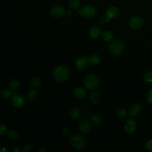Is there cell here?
<instances>
[{
    "label": "cell",
    "mask_w": 152,
    "mask_h": 152,
    "mask_svg": "<svg viewBox=\"0 0 152 152\" xmlns=\"http://www.w3.org/2000/svg\"><path fill=\"white\" fill-rule=\"evenodd\" d=\"M68 5L73 10H77L80 8V2L79 0H69Z\"/></svg>",
    "instance_id": "27"
},
{
    "label": "cell",
    "mask_w": 152,
    "mask_h": 152,
    "mask_svg": "<svg viewBox=\"0 0 152 152\" xmlns=\"http://www.w3.org/2000/svg\"><path fill=\"white\" fill-rule=\"evenodd\" d=\"M69 115L73 120H79L82 116L81 110L77 107H72L69 111Z\"/></svg>",
    "instance_id": "16"
},
{
    "label": "cell",
    "mask_w": 152,
    "mask_h": 152,
    "mask_svg": "<svg viewBox=\"0 0 152 152\" xmlns=\"http://www.w3.org/2000/svg\"><path fill=\"white\" fill-rule=\"evenodd\" d=\"M34 148V146L32 143L28 142L26 144L23 148L21 149V151L22 152H30Z\"/></svg>",
    "instance_id": "29"
},
{
    "label": "cell",
    "mask_w": 152,
    "mask_h": 152,
    "mask_svg": "<svg viewBox=\"0 0 152 152\" xmlns=\"http://www.w3.org/2000/svg\"><path fill=\"white\" fill-rule=\"evenodd\" d=\"M121 11L119 8L116 6L109 7L106 11V21H109L112 18H115L119 16Z\"/></svg>",
    "instance_id": "8"
},
{
    "label": "cell",
    "mask_w": 152,
    "mask_h": 152,
    "mask_svg": "<svg viewBox=\"0 0 152 152\" xmlns=\"http://www.w3.org/2000/svg\"><path fill=\"white\" fill-rule=\"evenodd\" d=\"M116 116L120 119H124L126 118L128 113L125 109L121 107L116 110Z\"/></svg>",
    "instance_id": "24"
},
{
    "label": "cell",
    "mask_w": 152,
    "mask_h": 152,
    "mask_svg": "<svg viewBox=\"0 0 152 152\" xmlns=\"http://www.w3.org/2000/svg\"><path fill=\"white\" fill-rule=\"evenodd\" d=\"M124 128L125 131L127 134H133L136 131L137 124L133 119L128 118L125 121Z\"/></svg>",
    "instance_id": "12"
},
{
    "label": "cell",
    "mask_w": 152,
    "mask_h": 152,
    "mask_svg": "<svg viewBox=\"0 0 152 152\" xmlns=\"http://www.w3.org/2000/svg\"><path fill=\"white\" fill-rule=\"evenodd\" d=\"M142 111V106L140 103H134L132 104L128 109V114L132 117L139 116Z\"/></svg>",
    "instance_id": "9"
},
{
    "label": "cell",
    "mask_w": 152,
    "mask_h": 152,
    "mask_svg": "<svg viewBox=\"0 0 152 152\" xmlns=\"http://www.w3.org/2000/svg\"><path fill=\"white\" fill-rule=\"evenodd\" d=\"M69 143L77 150H81L85 148L87 145V141L85 137L78 134L71 136L69 138Z\"/></svg>",
    "instance_id": "2"
},
{
    "label": "cell",
    "mask_w": 152,
    "mask_h": 152,
    "mask_svg": "<svg viewBox=\"0 0 152 152\" xmlns=\"http://www.w3.org/2000/svg\"><path fill=\"white\" fill-rule=\"evenodd\" d=\"M8 131V126L2 123H0V136L5 135Z\"/></svg>",
    "instance_id": "30"
},
{
    "label": "cell",
    "mask_w": 152,
    "mask_h": 152,
    "mask_svg": "<svg viewBox=\"0 0 152 152\" xmlns=\"http://www.w3.org/2000/svg\"><path fill=\"white\" fill-rule=\"evenodd\" d=\"M78 128L81 133L87 134L91 131L92 126L90 121L87 119H82L78 124Z\"/></svg>",
    "instance_id": "11"
},
{
    "label": "cell",
    "mask_w": 152,
    "mask_h": 152,
    "mask_svg": "<svg viewBox=\"0 0 152 152\" xmlns=\"http://www.w3.org/2000/svg\"><path fill=\"white\" fill-rule=\"evenodd\" d=\"M69 70L65 65L57 66L53 72V78L58 83H62L66 81L69 77Z\"/></svg>",
    "instance_id": "1"
},
{
    "label": "cell",
    "mask_w": 152,
    "mask_h": 152,
    "mask_svg": "<svg viewBox=\"0 0 152 152\" xmlns=\"http://www.w3.org/2000/svg\"><path fill=\"white\" fill-rule=\"evenodd\" d=\"M130 28L134 30H138L142 28L144 21L140 15L132 16L128 22Z\"/></svg>",
    "instance_id": "7"
},
{
    "label": "cell",
    "mask_w": 152,
    "mask_h": 152,
    "mask_svg": "<svg viewBox=\"0 0 152 152\" xmlns=\"http://www.w3.org/2000/svg\"><path fill=\"white\" fill-rule=\"evenodd\" d=\"M7 136L9 138V139L11 140H15L18 139V138L19 137V134L18 131H17L16 130L11 129L8 131Z\"/></svg>",
    "instance_id": "26"
},
{
    "label": "cell",
    "mask_w": 152,
    "mask_h": 152,
    "mask_svg": "<svg viewBox=\"0 0 152 152\" xmlns=\"http://www.w3.org/2000/svg\"><path fill=\"white\" fill-rule=\"evenodd\" d=\"M42 80L41 78L38 76L34 77L31 79L30 86L33 88H36L37 87H39L42 85Z\"/></svg>",
    "instance_id": "21"
},
{
    "label": "cell",
    "mask_w": 152,
    "mask_h": 152,
    "mask_svg": "<svg viewBox=\"0 0 152 152\" xmlns=\"http://www.w3.org/2000/svg\"><path fill=\"white\" fill-rule=\"evenodd\" d=\"M147 100L150 104L152 105V88L150 89L147 94Z\"/></svg>",
    "instance_id": "32"
},
{
    "label": "cell",
    "mask_w": 152,
    "mask_h": 152,
    "mask_svg": "<svg viewBox=\"0 0 152 152\" xmlns=\"http://www.w3.org/2000/svg\"><path fill=\"white\" fill-rule=\"evenodd\" d=\"M88 64V59L86 56H80L75 61V67L78 71H81L85 69Z\"/></svg>",
    "instance_id": "10"
},
{
    "label": "cell",
    "mask_w": 152,
    "mask_h": 152,
    "mask_svg": "<svg viewBox=\"0 0 152 152\" xmlns=\"http://www.w3.org/2000/svg\"><path fill=\"white\" fill-rule=\"evenodd\" d=\"M70 130L68 128H63L62 129V134L66 137H68L70 135Z\"/></svg>",
    "instance_id": "33"
},
{
    "label": "cell",
    "mask_w": 152,
    "mask_h": 152,
    "mask_svg": "<svg viewBox=\"0 0 152 152\" xmlns=\"http://www.w3.org/2000/svg\"><path fill=\"white\" fill-rule=\"evenodd\" d=\"M145 148L148 151L152 152V140H148L145 144Z\"/></svg>",
    "instance_id": "31"
},
{
    "label": "cell",
    "mask_w": 152,
    "mask_h": 152,
    "mask_svg": "<svg viewBox=\"0 0 152 152\" xmlns=\"http://www.w3.org/2000/svg\"><path fill=\"white\" fill-rule=\"evenodd\" d=\"M125 50V45L119 40H114L109 45V50L112 55L118 56L121 55Z\"/></svg>",
    "instance_id": "3"
},
{
    "label": "cell",
    "mask_w": 152,
    "mask_h": 152,
    "mask_svg": "<svg viewBox=\"0 0 152 152\" xmlns=\"http://www.w3.org/2000/svg\"><path fill=\"white\" fill-rule=\"evenodd\" d=\"M88 63L92 65H97L101 61V58L97 54H92L88 58Z\"/></svg>",
    "instance_id": "20"
},
{
    "label": "cell",
    "mask_w": 152,
    "mask_h": 152,
    "mask_svg": "<svg viewBox=\"0 0 152 152\" xmlns=\"http://www.w3.org/2000/svg\"><path fill=\"white\" fill-rule=\"evenodd\" d=\"M8 151L7 147L5 146H0V152H7Z\"/></svg>",
    "instance_id": "35"
},
{
    "label": "cell",
    "mask_w": 152,
    "mask_h": 152,
    "mask_svg": "<svg viewBox=\"0 0 152 152\" xmlns=\"http://www.w3.org/2000/svg\"><path fill=\"white\" fill-rule=\"evenodd\" d=\"M8 88L12 91H15L18 90L20 87V83L16 78H12L8 82Z\"/></svg>",
    "instance_id": "18"
},
{
    "label": "cell",
    "mask_w": 152,
    "mask_h": 152,
    "mask_svg": "<svg viewBox=\"0 0 152 152\" xmlns=\"http://www.w3.org/2000/svg\"><path fill=\"white\" fill-rule=\"evenodd\" d=\"M37 152H46L47 151L46 148L45 147H40L37 149Z\"/></svg>",
    "instance_id": "34"
},
{
    "label": "cell",
    "mask_w": 152,
    "mask_h": 152,
    "mask_svg": "<svg viewBox=\"0 0 152 152\" xmlns=\"http://www.w3.org/2000/svg\"><path fill=\"white\" fill-rule=\"evenodd\" d=\"M143 83L146 85H150L152 84V71H148L146 72L142 78Z\"/></svg>",
    "instance_id": "23"
},
{
    "label": "cell",
    "mask_w": 152,
    "mask_h": 152,
    "mask_svg": "<svg viewBox=\"0 0 152 152\" xmlns=\"http://www.w3.org/2000/svg\"><path fill=\"white\" fill-rule=\"evenodd\" d=\"M97 10L92 5H85L79 10V14L83 17L90 18L96 15Z\"/></svg>",
    "instance_id": "5"
},
{
    "label": "cell",
    "mask_w": 152,
    "mask_h": 152,
    "mask_svg": "<svg viewBox=\"0 0 152 152\" xmlns=\"http://www.w3.org/2000/svg\"><path fill=\"white\" fill-rule=\"evenodd\" d=\"M74 96L76 99L82 100L86 97L87 91L84 88L82 87H78L74 91Z\"/></svg>",
    "instance_id": "15"
},
{
    "label": "cell",
    "mask_w": 152,
    "mask_h": 152,
    "mask_svg": "<svg viewBox=\"0 0 152 152\" xmlns=\"http://www.w3.org/2000/svg\"><path fill=\"white\" fill-rule=\"evenodd\" d=\"M99 78L95 74H93L87 75L84 81L86 88L90 91L97 89L99 86Z\"/></svg>",
    "instance_id": "4"
},
{
    "label": "cell",
    "mask_w": 152,
    "mask_h": 152,
    "mask_svg": "<svg viewBox=\"0 0 152 152\" xmlns=\"http://www.w3.org/2000/svg\"><path fill=\"white\" fill-rule=\"evenodd\" d=\"M90 122H91V124H92L93 125H97L101 123L102 118L98 115H96V114L92 115L90 117Z\"/></svg>",
    "instance_id": "25"
},
{
    "label": "cell",
    "mask_w": 152,
    "mask_h": 152,
    "mask_svg": "<svg viewBox=\"0 0 152 152\" xmlns=\"http://www.w3.org/2000/svg\"><path fill=\"white\" fill-rule=\"evenodd\" d=\"M11 104L15 108H21L26 103V98L21 93H15L11 98Z\"/></svg>",
    "instance_id": "6"
},
{
    "label": "cell",
    "mask_w": 152,
    "mask_h": 152,
    "mask_svg": "<svg viewBox=\"0 0 152 152\" xmlns=\"http://www.w3.org/2000/svg\"><path fill=\"white\" fill-rule=\"evenodd\" d=\"M100 100V95L98 92H93L90 95V101L93 104H97Z\"/></svg>",
    "instance_id": "22"
},
{
    "label": "cell",
    "mask_w": 152,
    "mask_h": 152,
    "mask_svg": "<svg viewBox=\"0 0 152 152\" xmlns=\"http://www.w3.org/2000/svg\"><path fill=\"white\" fill-rule=\"evenodd\" d=\"M1 96L4 99H11L12 96V91L10 89H4L1 92Z\"/></svg>",
    "instance_id": "28"
},
{
    "label": "cell",
    "mask_w": 152,
    "mask_h": 152,
    "mask_svg": "<svg viewBox=\"0 0 152 152\" xmlns=\"http://www.w3.org/2000/svg\"><path fill=\"white\" fill-rule=\"evenodd\" d=\"M12 151L13 152H19V151H21V150H20L18 147H14V148H12Z\"/></svg>",
    "instance_id": "36"
},
{
    "label": "cell",
    "mask_w": 152,
    "mask_h": 152,
    "mask_svg": "<svg viewBox=\"0 0 152 152\" xmlns=\"http://www.w3.org/2000/svg\"><path fill=\"white\" fill-rule=\"evenodd\" d=\"M101 28L97 26H94L90 28L88 32V36L91 40H94L98 39L99 36L101 35Z\"/></svg>",
    "instance_id": "14"
},
{
    "label": "cell",
    "mask_w": 152,
    "mask_h": 152,
    "mask_svg": "<svg viewBox=\"0 0 152 152\" xmlns=\"http://www.w3.org/2000/svg\"><path fill=\"white\" fill-rule=\"evenodd\" d=\"M151 27H152V23H151Z\"/></svg>",
    "instance_id": "37"
},
{
    "label": "cell",
    "mask_w": 152,
    "mask_h": 152,
    "mask_svg": "<svg viewBox=\"0 0 152 152\" xmlns=\"http://www.w3.org/2000/svg\"><path fill=\"white\" fill-rule=\"evenodd\" d=\"M66 13L65 9L61 5L55 6L50 10V15L55 18H59L64 16Z\"/></svg>",
    "instance_id": "13"
},
{
    "label": "cell",
    "mask_w": 152,
    "mask_h": 152,
    "mask_svg": "<svg viewBox=\"0 0 152 152\" xmlns=\"http://www.w3.org/2000/svg\"><path fill=\"white\" fill-rule=\"evenodd\" d=\"M37 94V90L35 88H31L28 91L27 93V99L30 102H33L36 99Z\"/></svg>",
    "instance_id": "19"
},
{
    "label": "cell",
    "mask_w": 152,
    "mask_h": 152,
    "mask_svg": "<svg viewBox=\"0 0 152 152\" xmlns=\"http://www.w3.org/2000/svg\"><path fill=\"white\" fill-rule=\"evenodd\" d=\"M101 36L102 39L106 42H111L113 38H114V35L113 33L110 31V30H104L103 32H102Z\"/></svg>",
    "instance_id": "17"
}]
</instances>
